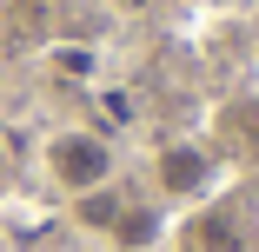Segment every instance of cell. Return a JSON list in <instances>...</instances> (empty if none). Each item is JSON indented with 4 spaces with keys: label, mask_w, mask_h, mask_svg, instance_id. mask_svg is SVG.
<instances>
[{
    "label": "cell",
    "mask_w": 259,
    "mask_h": 252,
    "mask_svg": "<svg viewBox=\"0 0 259 252\" xmlns=\"http://www.w3.org/2000/svg\"><path fill=\"white\" fill-rule=\"evenodd\" d=\"M40 160H47V179H54L67 199L113 186V146L100 139V133H54Z\"/></svg>",
    "instance_id": "obj_1"
},
{
    "label": "cell",
    "mask_w": 259,
    "mask_h": 252,
    "mask_svg": "<svg viewBox=\"0 0 259 252\" xmlns=\"http://www.w3.org/2000/svg\"><path fill=\"white\" fill-rule=\"evenodd\" d=\"M60 60V73H87V54H80V46H67V54H54Z\"/></svg>",
    "instance_id": "obj_6"
},
{
    "label": "cell",
    "mask_w": 259,
    "mask_h": 252,
    "mask_svg": "<svg viewBox=\"0 0 259 252\" xmlns=\"http://www.w3.org/2000/svg\"><path fill=\"white\" fill-rule=\"evenodd\" d=\"M160 232H166V219L160 213H153V206H133V199H126V206H120V219H113V245L120 252H146V245H160Z\"/></svg>",
    "instance_id": "obj_4"
},
{
    "label": "cell",
    "mask_w": 259,
    "mask_h": 252,
    "mask_svg": "<svg viewBox=\"0 0 259 252\" xmlns=\"http://www.w3.org/2000/svg\"><path fill=\"white\" fill-rule=\"evenodd\" d=\"M120 206H126V199H120L113 186H100V192H80V199H73V219H80L87 232H113Z\"/></svg>",
    "instance_id": "obj_5"
},
{
    "label": "cell",
    "mask_w": 259,
    "mask_h": 252,
    "mask_svg": "<svg viewBox=\"0 0 259 252\" xmlns=\"http://www.w3.org/2000/svg\"><path fill=\"white\" fill-rule=\"evenodd\" d=\"M180 245H186V252H246V232H239V219H233L226 206H213V213L186 219Z\"/></svg>",
    "instance_id": "obj_3"
},
{
    "label": "cell",
    "mask_w": 259,
    "mask_h": 252,
    "mask_svg": "<svg viewBox=\"0 0 259 252\" xmlns=\"http://www.w3.org/2000/svg\"><path fill=\"white\" fill-rule=\"evenodd\" d=\"M120 7H126V14H146V7H153V0H120Z\"/></svg>",
    "instance_id": "obj_7"
},
{
    "label": "cell",
    "mask_w": 259,
    "mask_h": 252,
    "mask_svg": "<svg viewBox=\"0 0 259 252\" xmlns=\"http://www.w3.org/2000/svg\"><path fill=\"white\" fill-rule=\"evenodd\" d=\"M153 173H160V192L166 199H199L206 179H213V160H206L199 146H166V153L153 160Z\"/></svg>",
    "instance_id": "obj_2"
},
{
    "label": "cell",
    "mask_w": 259,
    "mask_h": 252,
    "mask_svg": "<svg viewBox=\"0 0 259 252\" xmlns=\"http://www.w3.org/2000/svg\"><path fill=\"white\" fill-rule=\"evenodd\" d=\"M0 186H7V146H0Z\"/></svg>",
    "instance_id": "obj_8"
}]
</instances>
